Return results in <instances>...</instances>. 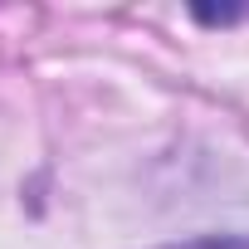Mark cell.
Listing matches in <instances>:
<instances>
[{
  "instance_id": "obj_1",
  "label": "cell",
  "mask_w": 249,
  "mask_h": 249,
  "mask_svg": "<svg viewBox=\"0 0 249 249\" xmlns=\"http://www.w3.org/2000/svg\"><path fill=\"white\" fill-rule=\"evenodd\" d=\"M171 249H249V239H191V244H171Z\"/></svg>"
}]
</instances>
